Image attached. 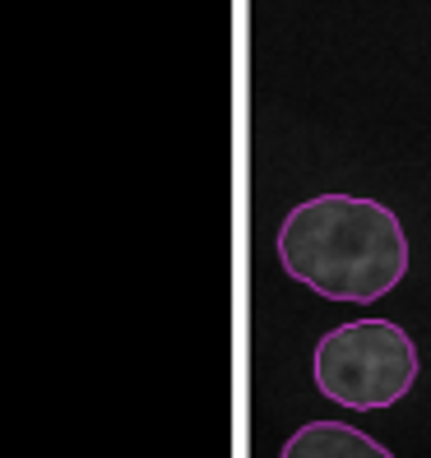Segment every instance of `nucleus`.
<instances>
[{"label":"nucleus","mask_w":431,"mask_h":458,"mask_svg":"<svg viewBox=\"0 0 431 458\" xmlns=\"http://www.w3.org/2000/svg\"><path fill=\"white\" fill-rule=\"evenodd\" d=\"M279 264L325 301L371 306L409 274V232L381 199L315 195L283 218Z\"/></svg>","instance_id":"1"},{"label":"nucleus","mask_w":431,"mask_h":458,"mask_svg":"<svg viewBox=\"0 0 431 458\" xmlns=\"http://www.w3.org/2000/svg\"><path fill=\"white\" fill-rule=\"evenodd\" d=\"M279 458H394V454L348 421H306L297 426V436H288Z\"/></svg>","instance_id":"3"},{"label":"nucleus","mask_w":431,"mask_h":458,"mask_svg":"<svg viewBox=\"0 0 431 458\" xmlns=\"http://www.w3.org/2000/svg\"><path fill=\"white\" fill-rule=\"evenodd\" d=\"M418 347L394 319H348L315 343V389L348 412H385L418 385Z\"/></svg>","instance_id":"2"}]
</instances>
